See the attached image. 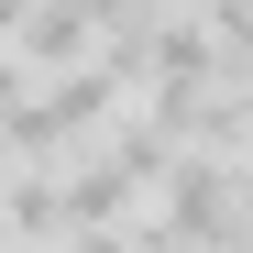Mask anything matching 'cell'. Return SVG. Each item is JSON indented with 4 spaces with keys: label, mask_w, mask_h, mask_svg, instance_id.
Wrapping results in <instances>:
<instances>
[{
    "label": "cell",
    "mask_w": 253,
    "mask_h": 253,
    "mask_svg": "<svg viewBox=\"0 0 253 253\" xmlns=\"http://www.w3.org/2000/svg\"><path fill=\"white\" fill-rule=\"evenodd\" d=\"M99 44H110V33H99V11H88V0H33V11H22V55H33V77L88 66Z\"/></svg>",
    "instance_id": "cell-1"
},
{
    "label": "cell",
    "mask_w": 253,
    "mask_h": 253,
    "mask_svg": "<svg viewBox=\"0 0 253 253\" xmlns=\"http://www.w3.org/2000/svg\"><path fill=\"white\" fill-rule=\"evenodd\" d=\"M22 88H33V55H22V44H0V110H11Z\"/></svg>",
    "instance_id": "cell-2"
},
{
    "label": "cell",
    "mask_w": 253,
    "mask_h": 253,
    "mask_svg": "<svg viewBox=\"0 0 253 253\" xmlns=\"http://www.w3.org/2000/svg\"><path fill=\"white\" fill-rule=\"evenodd\" d=\"M242 220H253V154H242Z\"/></svg>",
    "instance_id": "cell-4"
},
{
    "label": "cell",
    "mask_w": 253,
    "mask_h": 253,
    "mask_svg": "<svg viewBox=\"0 0 253 253\" xmlns=\"http://www.w3.org/2000/svg\"><path fill=\"white\" fill-rule=\"evenodd\" d=\"M22 11H33V0H0V44H22Z\"/></svg>",
    "instance_id": "cell-3"
}]
</instances>
